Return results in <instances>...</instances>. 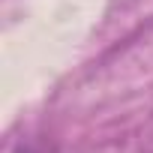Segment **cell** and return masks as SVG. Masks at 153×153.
<instances>
[{"label": "cell", "instance_id": "1", "mask_svg": "<svg viewBox=\"0 0 153 153\" xmlns=\"http://www.w3.org/2000/svg\"><path fill=\"white\" fill-rule=\"evenodd\" d=\"M15 153H33V150H30V147H18Z\"/></svg>", "mask_w": 153, "mask_h": 153}]
</instances>
